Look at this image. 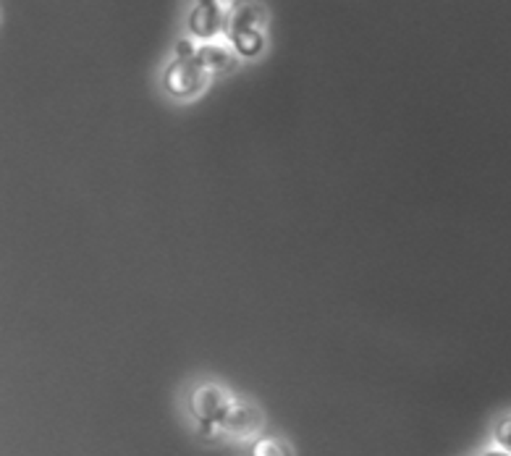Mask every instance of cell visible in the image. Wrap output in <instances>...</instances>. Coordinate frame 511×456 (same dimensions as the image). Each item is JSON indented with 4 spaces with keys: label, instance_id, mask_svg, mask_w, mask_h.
Returning <instances> with one entry per match:
<instances>
[{
    "label": "cell",
    "instance_id": "6da1fadb",
    "mask_svg": "<svg viewBox=\"0 0 511 456\" xmlns=\"http://www.w3.org/2000/svg\"><path fill=\"white\" fill-rule=\"evenodd\" d=\"M234 396H229L226 391L215 383H204V386L195 388L189 396V409L195 415V420L200 422L204 438H212L218 433V422L223 417L226 407L231 404Z\"/></svg>",
    "mask_w": 511,
    "mask_h": 456
},
{
    "label": "cell",
    "instance_id": "7a4b0ae2",
    "mask_svg": "<svg viewBox=\"0 0 511 456\" xmlns=\"http://www.w3.org/2000/svg\"><path fill=\"white\" fill-rule=\"evenodd\" d=\"M207 73L210 71L204 69L197 58H176L163 73V87L173 98L186 100V98H195L197 92H203L207 84Z\"/></svg>",
    "mask_w": 511,
    "mask_h": 456
},
{
    "label": "cell",
    "instance_id": "3957f363",
    "mask_svg": "<svg viewBox=\"0 0 511 456\" xmlns=\"http://www.w3.org/2000/svg\"><path fill=\"white\" fill-rule=\"evenodd\" d=\"M263 425V415L255 404H247L241 399H231L223 417L218 422V433H226L231 438H252Z\"/></svg>",
    "mask_w": 511,
    "mask_h": 456
},
{
    "label": "cell",
    "instance_id": "277c9868",
    "mask_svg": "<svg viewBox=\"0 0 511 456\" xmlns=\"http://www.w3.org/2000/svg\"><path fill=\"white\" fill-rule=\"evenodd\" d=\"M263 22H265V13L252 0H234L231 8L226 11V32H229V37L260 32Z\"/></svg>",
    "mask_w": 511,
    "mask_h": 456
},
{
    "label": "cell",
    "instance_id": "5b68a950",
    "mask_svg": "<svg viewBox=\"0 0 511 456\" xmlns=\"http://www.w3.org/2000/svg\"><path fill=\"white\" fill-rule=\"evenodd\" d=\"M189 30H192V35L203 37V39L226 32V11H223V5L221 3H200L189 16Z\"/></svg>",
    "mask_w": 511,
    "mask_h": 456
},
{
    "label": "cell",
    "instance_id": "8992f818",
    "mask_svg": "<svg viewBox=\"0 0 511 456\" xmlns=\"http://www.w3.org/2000/svg\"><path fill=\"white\" fill-rule=\"evenodd\" d=\"M195 58L212 73H226V71L237 69V56L223 45H203V47H197Z\"/></svg>",
    "mask_w": 511,
    "mask_h": 456
},
{
    "label": "cell",
    "instance_id": "52a82bcc",
    "mask_svg": "<svg viewBox=\"0 0 511 456\" xmlns=\"http://www.w3.org/2000/svg\"><path fill=\"white\" fill-rule=\"evenodd\" d=\"M249 456H291V449H289L283 441L268 435V438H257V441L252 443Z\"/></svg>",
    "mask_w": 511,
    "mask_h": 456
},
{
    "label": "cell",
    "instance_id": "ba28073f",
    "mask_svg": "<svg viewBox=\"0 0 511 456\" xmlns=\"http://www.w3.org/2000/svg\"><path fill=\"white\" fill-rule=\"evenodd\" d=\"M493 441L498 443V449H504V452H509L511 454V415H507V417H501V420L496 422V427H493Z\"/></svg>",
    "mask_w": 511,
    "mask_h": 456
},
{
    "label": "cell",
    "instance_id": "9c48e42d",
    "mask_svg": "<svg viewBox=\"0 0 511 456\" xmlns=\"http://www.w3.org/2000/svg\"><path fill=\"white\" fill-rule=\"evenodd\" d=\"M195 53H197V50H195L192 42H186V39H181V42L176 45V56H178V58H195Z\"/></svg>",
    "mask_w": 511,
    "mask_h": 456
},
{
    "label": "cell",
    "instance_id": "30bf717a",
    "mask_svg": "<svg viewBox=\"0 0 511 456\" xmlns=\"http://www.w3.org/2000/svg\"><path fill=\"white\" fill-rule=\"evenodd\" d=\"M482 456H511L509 452H504V449H493V452H485Z\"/></svg>",
    "mask_w": 511,
    "mask_h": 456
},
{
    "label": "cell",
    "instance_id": "8fae6325",
    "mask_svg": "<svg viewBox=\"0 0 511 456\" xmlns=\"http://www.w3.org/2000/svg\"><path fill=\"white\" fill-rule=\"evenodd\" d=\"M200 3H221V0H200Z\"/></svg>",
    "mask_w": 511,
    "mask_h": 456
}]
</instances>
